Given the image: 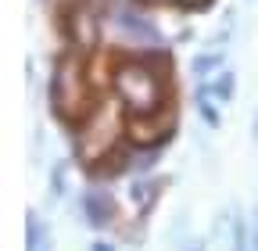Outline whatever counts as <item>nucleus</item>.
<instances>
[{
  "label": "nucleus",
  "mask_w": 258,
  "mask_h": 251,
  "mask_svg": "<svg viewBox=\"0 0 258 251\" xmlns=\"http://www.w3.org/2000/svg\"><path fill=\"white\" fill-rule=\"evenodd\" d=\"M111 90L118 104L133 118H158L169 97L165 69L158 65V54H129L111 72Z\"/></svg>",
  "instance_id": "nucleus-1"
},
{
  "label": "nucleus",
  "mask_w": 258,
  "mask_h": 251,
  "mask_svg": "<svg viewBox=\"0 0 258 251\" xmlns=\"http://www.w3.org/2000/svg\"><path fill=\"white\" fill-rule=\"evenodd\" d=\"M101 25L129 54H165V33H161V25L154 22V15H147L133 0H115V4L101 8Z\"/></svg>",
  "instance_id": "nucleus-2"
},
{
  "label": "nucleus",
  "mask_w": 258,
  "mask_h": 251,
  "mask_svg": "<svg viewBox=\"0 0 258 251\" xmlns=\"http://www.w3.org/2000/svg\"><path fill=\"white\" fill-rule=\"evenodd\" d=\"M79 219H83L93 233L111 230L115 219H118V201H115V194L108 191V186H101V183L86 186V191L79 194Z\"/></svg>",
  "instance_id": "nucleus-3"
},
{
  "label": "nucleus",
  "mask_w": 258,
  "mask_h": 251,
  "mask_svg": "<svg viewBox=\"0 0 258 251\" xmlns=\"http://www.w3.org/2000/svg\"><path fill=\"white\" fill-rule=\"evenodd\" d=\"M161 191H165V176H129L125 179V198L140 215H151Z\"/></svg>",
  "instance_id": "nucleus-4"
},
{
  "label": "nucleus",
  "mask_w": 258,
  "mask_h": 251,
  "mask_svg": "<svg viewBox=\"0 0 258 251\" xmlns=\"http://www.w3.org/2000/svg\"><path fill=\"white\" fill-rule=\"evenodd\" d=\"M25 251H54V230L36 208L25 212Z\"/></svg>",
  "instance_id": "nucleus-5"
},
{
  "label": "nucleus",
  "mask_w": 258,
  "mask_h": 251,
  "mask_svg": "<svg viewBox=\"0 0 258 251\" xmlns=\"http://www.w3.org/2000/svg\"><path fill=\"white\" fill-rule=\"evenodd\" d=\"M226 69V50H201V54H194V61H190V72L198 76L201 83H208L212 76H219Z\"/></svg>",
  "instance_id": "nucleus-6"
},
{
  "label": "nucleus",
  "mask_w": 258,
  "mask_h": 251,
  "mask_svg": "<svg viewBox=\"0 0 258 251\" xmlns=\"http://www.w3.org/2000/svg\"><path fill=\"white\" fill-rule=\"evenodd\" d=\"M205 86H208V93H212L215 104H230V101L237 97V72H233V69H222V72L212 76Z\"/></svg>",
  "instance_id": "nucleus-7"
},
{
  "label": "nucleus",
  "mask_w": 258,
  "mask_h": 251,
  "mask_svg": "<svg viewBox=\"0 0 258 251\" xmlns=\"http://www.w3.org/2000/svg\"><path fill=\"white\" fill-rule=\"evenodd\" d=\"M194 108H198V115L205 118V126H208V130H219V126H222V104H215L212 101V93H208V86L201 83L198 90H194Z\"/></svg>",
  "instance_id": "nucleus-8"
},
{
  "label": "nucleus",
  "mask_w": 258,
  "mask_h": 251,
  "mask_svg": "<svg viewBox=\"0 0 258 251\" xmlns=\"http://www.w3.org/2000/svg\"><path fill=\"white\" fill-rule=\"evenodd\" d=\"M69 162H54L50 165V191H54V198H64V191H69Z\"/></svg>",
  "instance_id": "nucleus-9"
},
{
  "label": "nucleus",
  "mask_w": 258,
  "mask_h": 251,
  "mask_svg": "<svg viewBox=\"0 0 258 251\" xmlns=\"http://www.w3.org/2000/svg\"><path fill=\"white\" fill-rule=\"evenodd\" d=\"M230 244H233V251H247V219H244V215H237V219H233Z\"/></svg>",
  "instance_id": "nucleus-10"
},
{
  "label": "nucleus",
  "mask_w": 258,
  "mask_h": 251,
  "mask_svg": "<svg viewBox=\"0 0 258 251\" xmlns=\"http://www.w3.org/2000/svg\"><path fill=\"white\" fill-rule=\"evenodd\" d=\"M247 251H258V205L247 219Z\"/></svg>",
  "instance_id": "nucleus-11"
},
{
  "label": "nucleus",
  "mask_w": 258,
  "mask_h": 251,
  "mask_svg": "<svg viewBox=\"0 0 258 251\" xmlns=\"http://www.w3.org/2000/svg\"><path fill=\"white\" fill-rule=\"evenodd\" d=\"M90 251H118V247H115L111 240H104V237H97V240L90 244Z\"/></svg>",
  "instance_id": "nucleus-12"
},
{
  "label": "nucleus",
  "mask_w": 258,
  "mask_h": 251,
  "mask_svg": "<svg viewBox=\"0 0 258 251\" xmlns=\"http://www.w3.org/2000/svg\"><path fill=\"white\" fill-rule=\"evenodd\" d=\"M158 4H179L183 8V4H205V0H158Z\"/></svg>",
  "instance_id": "nucleus-13"
},
{
  "label": "nucleus",
  "mask_w": 258,
  "mask_h": 251,
  "mask_svg": "<svg viewBox=\"0 0 258 251\" xmlns=\"http://www.w3.org/2000/svg\"><path fill=\"white\" fill-rule=\"evenodd\" d=\"M254 140H258V115H254Z\"/></svg>",
  "instance_id": "nucleus-14"
}]
</instances>
